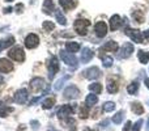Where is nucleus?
Returning a JSON list of instances; mask_svg holds the SVG:
<instances>
[{"label":"nucleus","instance_id":"obj_33","mask_svg":"<svg viewBox=\"0 0 149 131\" xmlns=\"http://www.w3.org/2000/svg\"><path fill=\"white\" fill-rule=\"evenodd\" d=\"M42 28H43V30H45V32H47V33H50V32H52V30H54V28H55V24L52 22V21H45V22H43V25H42Z\"/></svg>","mask_w":149,"mask_h":131},{"label":"nucleus","instance_id":"obj_25","mask_svg":"<svg viewBox=\"0 0 149 131\" xmlns=\"http://www.w3.org/2000/svg\"><path fill=\"white\" fill-rule=\"evenodd\" d=\"M65 49H67L68 53L74 54V53H77L80 50V43H77V42H67L65 43Z\"/></svg>","mask_w":149,"mask_h":131},{"label":"nucleus","instance_id":"obj_7","mask_svg":"<svg viewBox=\"0 0 149 131\" xmlns=\"http://www.w3.org/2000/svg\"><path fill=\"white\" fill-rule=\"evenodd\" d=\"M126 36H128L135 43H143L144 41V37H143V33L137 29H131V28H127L126 29Z\"/></svg>","mask_w":149,"mask_h":131},{"label":"nucleus","instance_id":"obj_37","mask_svg":"<svg viewBox=\"0 0 149 131\" xmlns=\"http://www.w3.org/2000/svg\"><path fill=\"white\" fill-rule=\"evenodd\" d=\"M13 111V108H10V106H1L0 108V117H7L9 113H12Z\"/></svg>","mask_w":149,"mask_h":131},{"label":"nucleus","instance_id":"obj_48","mask_svg":"<svg viewBox=\"0 0 149 131\" xmlns=\"http://www.w3.org/2000/svg\"><path fill=\"white\" fill-rule=\"evenodd\" d=\"M84 131H98V130H92V129H85Z\"/></svg>","mask_w":149,"mask_h":131},{"label":"nucleus","instance_id":"obj_11","mask_svg":"<svg viewBox=\"0 0 149 131\" xmlns=\"http://www.w3.org/2000/svg\"><path fill=\"white\" fill-rule=\"evenodd\" d=\"M84 76L86 77V79H89V80H94V79H98V77L101 76V69L98 68V67H95V66H93V67H90V68H88V69H85L84 72Z\"/></svg>","mask_w":149,"mask_h":131},{"label":"nucleus","instance_id":"obj_15","mask_svg":"<svg viewBox=\"0 0 149 131\" xmlns=\"http://www.w3.org/2000/svg\"><path fill=\"white\" fill-rule=\"evenodd\" d=\"M10 71H13V63H10L8 59L1 58V59H0V72L8 74V72H10Z\"/></svg>","mask_w":149,"mask_h":131},{"label":"nucleus","instance_id":"obj_34","mask_svg":"<svg viewBox=\"0 0 149 131\" xmlns=\"http://www.w3.org/2000/svg\"><path fill=\"white\" fill-rule=\"evenodd\" d=\"M88 116H89V106L81 105V108H80V118L85 119L88 118Z\"/></svg>","mask_w":149,"mask_h":131},{"label":"nucleus","instance_id":"obj_6","mask_svg":"<svg viewBox=\"0 0 149 131\" xmlns=\"http://www.w3.org/2000/svg\"><path fill=\"white\" fill-rule=\"evenodd\" d=\"M28 97H29V93H28V89L25 88H21V89L16 90L15 92V96H13V101L18 105H22L28 101Z\"/></svg>","mask_w":149,"mask_h":131},{"label":"nucleus","instance_id":"obj_42","mask_svg":"<svg viewBox=\"0 0 149 131\" xmlns=\"http://www.w3.org/2000/svg\"><path fill=\"white\" fill-rule=\"evenodd\" d=\"M109 123H110V121H109V119H105L103 122H101L100 126H101V127H107V125H109Z\"/></svg>","mask_w":149,"mask_h":131},{"label":"nucleus","instance_id":"obj_14","mask_svg":"<svg viewBox=\"0 0 149 131\" xmlns=\"http://www.w3.org/2000/svg\"><path fill=\"white\" fill-rule=\"evenodd\" d=\"M122 17L119 15H114V16H111V18H110V29L113 32H115V30H118L119 28L122 26Z\"/></svg>","mask_w":149,"mask_h":131},{"label":"nucleus","instance_id":"obj_36","mask_svg":"<svg viewBox=\"0 0 149 131\" xmlns=\"http://www.w3.org/2000/svg\"><path fill=\"white\" fill-rule=\"evenodd\" d=\"M67 79H70V76H63L60 80H58L56 83H55V85H54V88H55V90H60L63 88V85H64V81Z\"/></svg>","mask_w":149,"mask_h":131},{"label":"nucleus","instance_id":"obj_35","mask_svg":"<svg viewBox=\"0 0 149 131\" xmlns=\"http://www.w3.org/2000/svg\"><path fill=\"white\" fill-rule=\"evenodd\" d=\"M101 59H102V63H103V66L105 67H111L113 66V63H114V59H113V57H106V55H101Z\"/></svg>","mask_w":149,"mask_h":131},{"label":"nucleus","instance_id":"obj_39","mask_svg":"<svg viewBox=\"0 0 149 131\" xmlns=\"http://www.w3.org/2000/svg\"><path fill=\"white\" fill-rule=\"evenodd\" d=\"M30 125H31V129L33 130H38L39 127H41V125H39V122L38 121H30Z\"/></svg>","mask_w":149,"mask_h":131},{"label":"nucleus","instance_id":"obj_4","mask_svg":"<svg viewBox=\"0 0 149 131\" xmlns=\"http://www.w3.org/2000/svg\"><path fill=\"white\" fill-rule=\"evenodd\" d=\"M60 58H62V60L67 66L77 67V64H79V63H77V58L74 57V54L65 51V50H60Z\"/></svg>","mask_w":149,"mask_h":131},{"label":"nucleus","instance_id":"obj_18","mask_svg":"<svg viewBox=\"0 0 149 131\" xmlns=\"http://www.w3.org/2000/svg\"><path fill=\"white\" fill-rule=\"evenodd\" d=\"M59 4L64 11H71L76 7V1L74 0H59Z\"/></svg>","mask_w":149,"mask_h":131},{"label":"nucleus","instance_id":"obj_19","mask_svg":"<svg viewBox=\"0 0 149 131\" xmlns=\"http://www.w3.org/2000/svg\"><path fill=\"white\" fill-rule=\"evenodd\" d=\"M13 43H15V37H12V36L7 37L5 39H1V41H0V51L7 49V47H9V46H12Z\"/></svg>","mask_w":149,"mask_h":131},{"label":"nucleus","instance_id":"obj_13","mask_svg":"<svg viewBox=\"0 0 149 131\" xmlns=\"http://www.w3.org/2000/svg\"><path fill=\"white\" fill-rule=\"evenodd\" d=\"M94 32H95V36H97L98 38H103V37L107 34V25H106V22L98 21V22L94 25Z\"/></svg>","mask_w":149,"mask_h":131},{"label":"nucleus","instance_id":"obj_5","mask_svg":"<svg viewBox=\"0 0 149 131\" xmlns=\"http://www.w3.org/2000/svg\"><path fill=\"white\" fill-rule=\"evenodd\" d=\"M134 50H135L134 45H132L131 42H126V43H123V46L120 47V50H119L118 58L119 59H127V58H130L132 55Z\"/></svg>","mask_w":149,"mask_h":131},{"label":"nucleus","instance_id":"obj_24","mask_svg":"<svg viewBox=\"0 0 149 131\" xmlns=\"http://www.w3.org/2000/svg\"><path fill=\"white\" fill-rule=\"evenodd\" d=\"M131 109H132V111H134L135 114H137V116L144 114V106H143L140 102H132L131 104Z\"/></svg>","mask_w":149,"mask_h":131},{"label":"nucleus","instance_id":"obj_2","mask_svg":"<svg viewBox=\"0 0 149 131\" xmlns=\"http://www.w3.org/2000/svg\"><path fill=\"white\" fill-rule=\"evenodd\" d=\"M8 55H9L10 59L16 60V62H24L25 60V53H24L22 47H20V46L12 47L9 50V53H8Z\"/></svg>","mask_w":149,"mask_h":131},{"label":"nucleus","instance_id":"obj_9","mask_svg":"<svg viewBox=\"0 0 149 131\" xmlns=\"http://www.w3.org/2000/svg\"><path fill=\"white\" fill-rule=\"evenodd\" d=\"M74 109H76L74 105H63L62 108L58 110V117H59V119L62 121V119L68 118L71 114L74 113Z\"/></svg>","mask_w":149,"mask_h":131},{"label":"nucleus","instance_id":"obj_26","mask_svg":"<svg viewBox=\"0 0 149 131\" xmlns=\"http://www.w3.org/2000/svg\"><path fill=\"white\" fill-rule=\"evenodd\" d=\"M137 58H139L140 63L145 64V63L149 62V53L144 51V50H139V53H137Z\"/></svg>","mask_w":149,"mask_h":131},{"label":"nucleus","instance_id":"obj_38","mask_svg":"<svg viewBox=\"0 0 149 131\" xmlns=\"http://www.w3.org/2000/svg\"><path fill=\"white\" fill-rule=\"evenodd\" d=\"M143 123H144V122H143V119H139V121L136 122V123L134 125V126H132V131H140V129H141V126H143Z\"/></svg>","mask_w":149,"mask_h":131},{"label":"nucleus","instance_id":"obj_20","mask_svg":"<svg viewBox=\"0 0 149 131\" xmlns=\"http://www.w3.org/2000/svg\"><path fill=\"white\" fill-rule=\"evenodd\" d=\"M97 102H98V97H97V95H94V93H92V95H88L86 98H85V105L89 106V108L97 105Z\"/></svg>","mask_w":149,"mask_h":131},{"label":"nucleus","instance_id":"obj_17","mask_svg":"<svg viewBox=\"0 0 149 131\" xmlns=\"http://www.w3.org/2000/svg\"><path fill=\"white\" fill-rule=\"evenodd\" d=\"M118 49H119V46L115 41H109L102 46L101 51H118Z\"/></svg>","mask_w":149,"mask_h":131},{"label":"nucleus","instance_id":"obj_45","mask_svg":"<svg viewBox=\"0 0 149 131\" xmlns=\"http://www.w3.org/2000/svg\"><path fill=\"white\" fill-rule=\"evenodd\" d=\"M144 83H145V85H147V88L149 89V79H145V80H144Z\"/></svg>","mask_w":149,"mask_h":131},{"label":"nucleus","instance_id":"obj_21","mask_svg":"<svg viewBox=\"0 0 149 131\" xmlns=\"http://www.w3.org/2000/svg\"><path fill=\"white\" fill-rule=\"evenodd\" d=\"M118 89H119L118 83H116L114 79H109L107 80V92L109 93H116Z\"/></svg>","mask_w":149,"mask_h":131},{"label":"nucleus","instance_id":"obj_28","mask_svg":"<svg viewBox=\"0 0 149 131\" xmlns=\"http://www.w3.org/2000/svg\"><path fill=\"white\" fill-rule=\"evenodd\" d=\"M55 17H56V21L60 24V25H67V18L64 17V15H63L62 11L56 9V12H55Z\"/></svg>","mask_w":149,"mask_h":131},{"label":"nucleus","instance_id":"obj_44","mask_svg":"<svg viewBox=\"0 0 149 131\" xmlns=\"http://www.w3.org/2000/svg\"><path fill=\"white\" fill-rule=\"evenodd\" d=\"M25 129H26V126H25V125H20V127H18V129H17V131H24Z\"/></svg>","mask_w":149,"mask_h":131},{"label":"nucleus","instance_id":"obj_30","mask_svg":"<svg viewBox=\"0 0 149 131\" xmlns=\"http://www.w3.org/2000/svg\"><path fill=\"white\" fill-rule=\"evenodd\" d=\"M137 90H139V83L137 81L131 83V84L127 87V92H128L130 95H136Z\"/></svg>","mask_w":149,"mask_h":131},{"label":"nucleus","instance_id":"obj_16","mask_svg":"<svg viewBox=\"0 0 149 131\" xmlns=\"http://www.w3.org/2000/svg\"><path fill=\"white\" fill-rule=\"evenodd\" d=\"M94 57V54H93V51L90 49H88V47H84L81 51V62L82 63H88L92 60V58Z\"/></svg>","mask_w":149,"mask_h":131},{"label":"nucleus","instance_id":"obj_41","mask_svg":"<svg viewBox=\"0 0 149 131\" xmlns=\"http://www.w3.org/2000/svg\"><path fill=\"white\" fill-rule=\"evenodd\" d=\"M131 126H132V123L130 121H127L126 122V126H124V129H123V131H128L130 129H131Z\"/></svg>","mask_w":149,"mask_h":131},{"label":"nucleus","instance_id":"obj_12","mask_svg":"<svg viewBox=\"0 0 149 131\" xmlns=\"http://www.w3.org/2000/svg\"><path fill=\"white\" fill-rule=\"evenodd\" d=\"M30 88L34 90V92H39V90L47 88L46 81H45V79H42V77H36V79H33L30 81Z\"/></svg>","mask_w":149,"mask_h":131},{"label":"nucleus","instance_id":"obj_32","mask_svg":"<svg viewBox=\"0 0 149 131\" xmlns=\"http://www.w3.org/2000/svg\"><path fill=\"white\" fill-rule=\"evenodd\" d=\"M123 117H124V110H119L118 113H116L115 116L113 117V122H114L115 125L122 123V119H123Z\"/></svg>","mask_w":149,"mask_h":131},{"label":"nucleus","instance_id":"obj_22","mask_svg":"<svg viewBox=\"0 0 149 131\" xmlns=\"http://www.w3.org/2000/svg\"><path fill=\"white\" fill-rule=\"evenodd\" d=\"M52 11H55V5L52 0H45L43 3V12L47 15H51Z\"/></svg>","mask_w":149,"mask_h":131},{"label":"nucleus","instance_id":"obj_8","mask_svg":"<svg viewBox=\"0 0 149 131\" xmlns=\"http://www.w3.org/2000/svg\"><path fill=\"white\" fill-rule=\"evenodd\" d=\"M79 96H80V89L76 85L71 84L64 89V98H67V100H76Z\"/></svg>","mask_w":149,"mask_h":131},{"label":"nucleus","instance_id":"obj_43","mask_svg":"<svg viewBox=\"0 0 149 131\" xmlns=\"http://www.w3.org/2000/svg\"><path fill=\"white\" fill-rule=\"evenodd\" d=\"M12 11H13V8L8 7V8H5V9H4V11H3V12H4V13H5V15H8V13H10V12H12Z\"/></svg>","mask_w":149,"mask_h":131},{"label":"nucleus","instance_id":"obj_40","mask_svg":"<svg viewBox=\"0 0 149 131\" xmlns=\"http://www.w3.org/2000/svg\"><path fill=\"white\" fill-rule=\"evenodd\" d=\"M22 9H24V4H21V3H20V4L16 5V9L15 11L18 13V15H20V13H22Z\"/></svg>","mask_w":149,"mask_h":131},{"label":"nucleus","instance_id":"obj_10","mask_svg":"<svg viewBox=\"0 0 149 131\" xmlns=\"http://www.w3.org/2000/svg\"><path fill=\"white\" fill-rule=\"evenodd\" d=\"M38 45H39V37L34 33L28 34V37L25 38V46L28 49H36Z\"/></svg>","mask_w":149,"mask_h":131},{"label":"nucleus","instance_id":"obj_3","mask_svg":"<svg viewBox=\"0 0 149 131\" xmlns=\"http://www.w3.org/2000/svg\"><path fill=\"white\" fill-rule=\"evenodd\" d=\"M47 68H49V79L52 80L55 76V74L59 71V60H58L56 57L52 55V57L50 58L49 62H47Z\"/></svg>","mask_w":149,"mask_h":131},{"label":"nucleus","instance_id":"obj_23","mask_svg":"<svg viewBox=\"0 0 149 131\" xmlns=\"http://www.w3.org/2000/svg\"><path fill=\"white\" fill-rule=\"evenodd\" d=\"M55 102H56L55 97H49V98H46V100L42 102V109H45V110H49V109L54 108Z\"/></svg>","mask_w":149,"mask_h":131},{"label":"nucleus","instance_id":"obj_49","mask_svg":"<svg viewBox=\"0 0 149 131\" xmlns=\"http://www.w3.org/2000/svg\"><path fill=\"white\" fill-rule=\"evenodd\" d=\"M5 1H7V3H10V1H13V0H5Z\"/></svg>","mask_w":149,"mask_h":131},{"label":"nucleus","instance_id":"obj_27","mask_svg":"<svg viewBox=\"0 0 149 131\" xmlns=\"http://www.w3.org/2000/svg\"><path fill=\"white\" fill-rule=\"evenodd\" d=\"M89 90L92 93H94V95H100L102 92V84L101 83H92L89 85Z\"/></svg>","mask_w":149,"mask_h":131},{"label":"nucleus","instance_id":"obj_29","mask_svg":"<svg viewBox=\"0 0 149 131\" xmlns=\"http://www.w3.org/2000/svg\"><path fill=\"white\" fill-rule=\"evenodd\" d=\"M132 17H134V20L139 24L144 22V13H143L141 11H134V12H132Z\"/></svg>","mask_w":149,"mask_h":131},{"label":"nucleus","instance_id":"obj_1","mask_svg":"<svg viewBox=\"0 0 149 131\" xmlns=\"http://www.w3.org/2000/svg\"><path fill=\"white\" fill-rule=\"evenodd\" d=\"M89 26H90V21L85 20V18H77L73 24L74 30H76L77 34H80V36H86Z\"/></svg>","mask_w":149,"mask_h":131},{"label":"nucleus","instance_id":"obj_47","mask_svg":"<svg viewBox=\"0 0 149 131\" xmlns=\"http://www.w3.org/2000/svg\"><path fill=\"white\" fill-rule=\"evenodd\" d=\"M147 131H149V118H148V122H147Z\"/></svg>","mask_w":149,"mask_h":131},{"label":"nucleus","instance_id":"obj_46","mask_svg":"<svg viewBox=\"0 0 149 131\" xmlns=\"http://www.w3.org/2000/svg\"><path fill=\"white\" fill-rule=\"evenodd\" d=\"M3 83H4V77H3V76H1V75H0V85H1V84H3Z\"/></svg>","mask_w":149,"mask_h":131},{"label":"nucleus","instance_id":"obj_50","mask_svg":"<svg viewBox=\"0 0 149 131\" xmlns=\"http://www.w3.org/2000/svg\"><path fill=\"white\" fill-rule=\"evenodd\" d=\"M147 105H148V106H149V100H148V102H147Z\"/></svg>","mask_w":149,"mask_h":131},{"label":"nucleus","instance_id":"obj_31","mask_svg":"<svg viewBox=\"0 0 149 131\" xmlns=\"http://www.w3.org/2000/svg\"><path fill=\"white\" fill-rule=\"evenodd\" d=\"M115 102H113V101H107V102H105L103 104V108H102V110L103 111H106V113H110V111H113V110H115Z\"/></svg>","mask_w":149,"mask_h":131}]
</instances>
